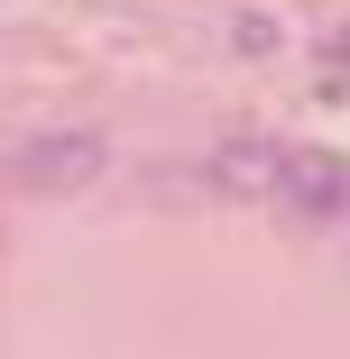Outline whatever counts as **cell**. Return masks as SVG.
Listing matches in <instances>:
<instances>
[{"label": "cell", "instance_id": "6da1fadb", "mask_svg": "<svg viewBox=\"0 0 350 359\" xmlns=\"http://www.w3.org/2000/svg\"><path fill=\"white\" fill-rule=\"evenodd\" d=\"M286 222L304 231H332L350 222V157L341 148H286V166H276V194H267Z\"/></svg>", "mask_w": 350, "mask_h": 359}, {"label": "cell", "instance_id": "3957f363", "mask_svg": "<svg viewBox=\"0 0 350 359\" xmlns=\"http://www.w3.org/2000/svg\"><path fill=\"white\" fill-rule=\"evenodd\" d=\"M276 166H286V138H222L213 148V175L231 194H276Z\"/></svg>", "mask_w": 350, "mask_h": 359}, {"label": "cell", "instance_id": "7a4b0ae2", "mask_svg": "<svg viewBox=\"0 0 350 359\" xmlns=\"http://www.w3.org/2000/svg\"><path fill=\"white\" fill-rule=\"evenodd\" d=\"M102 166H111L102 129H46V138H28V148L10 157V184L19 194H83Z\"/></svg>", "mask_w": 350, "mask_h": 359}]
</instances>
